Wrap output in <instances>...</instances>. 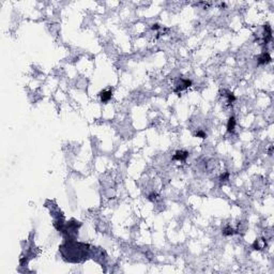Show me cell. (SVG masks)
Returning a JSON list of instances; mask_svg holds the SVG:
<instances>
[{
  "mask_svg": "<svg viewBox=\"0 0 274 274\" xmlns=\"http://www.w3.org/2000/svg\"><path fill=\"white\" fill-rule=\"evenodd\" d=\"M160 28H161V27H160V25H157V24H154V25H152V29H153V30H159Z\"/></svg>",
  "mask_w": 274,
  "mask_h": 274,
  "instance_id": "obj_12",
  "label": "cell"
},
{
  "mask_svg": "<svg viewBox=\"0 0 274 274\" xmlns=\"http://www.w3.org/2000/svg\"><path fill=\"white\" fill-rule=\"evenodd\" d=\"M192 85V81H190V79H182L181 81V84L179 85L177 87V89H176V92H179V91H182L184 90V89H186V88H189Z\"/></svg>",
  "mask_w": 274,
  "mask_h": 274,
  "instance_id": "obj_5",
  "label": "cell"
},
{
  "mask_svg": "<svg viewBox=\"0 0 274 274\" xmlns=\"http://www.w3.org/2000/svg\"><path fill=\"white\" fill-rule=\"evenodd\" d=\"M271 61V57L269 55V53H262L260 56L258 57V63L259 64H267Z\"/></svg>",
  "mask_w": 274,
  "mask_h": 274,
  "instance_id": "obj_4",
  "label": "cell"
},
{
  "mask_svg": "<svg viewBox=\"0 0 274 274\" xmlns=\"http://www.w3.org/2000/svg\"><path fill=\"white\" fill-rule=\"evenodd\" d=\"M60 252L62 254L63 258L68 261L79 262L87 258L89 245L75 242L74 240H68V242L60 246Z\"/></svg>",
  "mask_w": 274,
  "mask_h": 274,
  "instance_id": "obj_1",
  "label": "cell"
},
{
  "mask_svg": "<svg viewBox=\"0 0 274 274\" xmlns=\"http://www.w3.org/2000/svg\"><path fill=\"white\" fill-rule=\"evenodd\" d=\"M100 97H101V101H102V103H107L110 99H112V90L102 91V92L100 93Z\"/></svg>",
  "mask_w": 274,
  "mask_h": 274,
  "instance_id": "obj_3",
  "label": "cell"
},
{
  "mask_svg": "<svg viewBox=\"0 0 274 274\" xmlns=\"http://www.w3.org/2000/svg\"><path fill=\"white\" fill-rule=\"evenodd\" d=\"M267 245V243H266V240L265 239H261V240H256L255 242H254V244H253V247H254V249H265V246Z\"/></svg>",
  "mask_w": 274,
  "mask_h": 274,
  "instance_id": "obj_6",
  "label": "cell"
},
{
  "mask_svg": "<svg viewBox=\"0 0 274 274\" xmlns=\"http://www.w3.org/2000/svg\"><path fill=\"white\" fill-rule=\"evenodd\" d=\"M228 177H229V174H228V172H225L224 174H222L220 179H221V181H226V180H228Z\"/></svg>",
  "mask_w": 274,
  "mask_h": 274,
  "instance_id": "obj_11",
  "label": "cell"
},
{
  "mask_svg": "<svg viewBox=\"0 0 274 274\" xmlns=\"http://www.w3.org/2000/svg\"><path fill=\"white\" fill-rule=\"evenodd\" d=\"M234 126H236V119H234V117H230L227 123V132H229V133L234 132Z\"/></svg>",
  "mask_w": 274,
  "mask_h": 274,
  "instance_id": "obj_7",
  "label": "cell"
},
{
  "mask_svg": "<svg viewBox=\"0 0 274 274\" xmlns=\"http://www.w3.org/2000/svg\"><path fill=\"white\" fill-rule=\"evenodd\" d=\"M189 156V152L186 151H177L174 153V155L172 156V159L174 161H185Z\"/></svg>",
  "mask_w": 274,
  "mask_h": 274,
  "instance_id": "obj_2",
  "label": "cell"
},
{
  "mask_svg": "<svg viewBox=\"0 0 274 274\" xmlns=\"http://www.w3.org/2000/svg\"><path fill=\"white\" fill-rule=\"evenodd\" d=\"M236 234V231L231 227H229V226H227V227L223 230V234H224V236H232V234Z\"/></svg>",
  "mask_w": 274,
  "mask_h": 274,
  "instance_id": "obj_9",
  "label": "cell"
},
{
  "mask_svg": "<svg viewBox=\"0 0 274 274\" xmlns=\"http://www.w3.org/2000/svg\"><path fill=\"white\" fill-rule=\"evenodd\" d=\"M149 199H150V200L156 199V194H151V195L149 196Z\"/></svg>",
  "mask_w": 274,
  "mask_h": 274,
  "instance_id": "obj_13",
  "label": "cell"
},
{
  "mask_svg": "<svg viewBox=\"0 0 274 274\" xmlns=\"http://www.w3.org/2000/svg\"><path fill=\"white\" fill-rule=\"evenodd\" d=\"M196 137H200V138H206L207 137V134H206L205 132L203 131H198L196 133Z\"/></svg>",
  "mask_w": 274,
  "mask_h": 274,
  "instance_id": "obj_10",
  "label": "cell"
},
{
  "mask_svg": "<svg viewBox=\"0 0 274 274\" xmlns=\"http://www.w3.org/2000/svg\"><path fill=\"white\" fill-rule=\"evenodd\" d=\"M227 92V94H226V97H227V103H229V104H232V103L236 101V97H234V94L232 93V92H229V91H226Z\"/></svg>",
  "mask_w": 274,
  "mask_h": 274,
  "instance_id": "obj_8",
  "label": "cell"
}]
</instances>
